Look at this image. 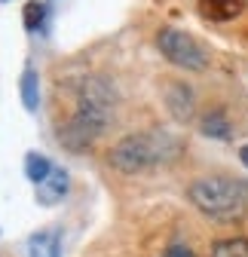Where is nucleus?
<instances>
[{
    "mask_svg": "<svg viewBox=\"0 0 248 257\" xmlns=\"http://www.w3.org/2000/svg\"><path fill=\"white\" fill-rule=\"evenodd\" d=\"M178 150H181V144L166 132H135V135L119 138L107 150V163L122 175H138L144 169H153L160 163L175 159Z\"/></svg>",
    "mask_w": 248,
    "mask_h": 257,
    "instance_id": "nucleus-1",
    "label": "nucleus"
},
{
    "mask_svg": "<svg viewBox=\"0 0 248 257\" xmlns=\"http://www.w3.org/2000/svg\"><path fill=\"white\" fill-rule=\"evenodd\" d=\"M187 196L202 214L214 220H236L248 208V184L227 175H211V178L193 181Z\"/></svg>",
    "mask_w": 248,
    "mask_h": 257,
    "instance_id": "nucleus-2",
    "label": "nucleus"
},
{
    "mask_svg": "<svg viewBox=\"0 0 248 257\" xmlns=\"http://www.w3.org/2000/svg\"><path fill=\"white\" fill-rule=\"evenodd\" d=\"M68 181H71V178H68L65 169H52V172L34 187L37 202H40V205H55V202H61V199L68 196V187H71Z\"/></svg>",
    "mask_w": 248,
    "mask_h": 257,
    "instance_id": "nucleus-4",
    "label": "nucleus"
},
{
    "mask_svg": "<svg viewBox=\"0 0 248 257\" xmlns=\"http://www.w3.org/2000/svg\"><path fill=\"white\" fill-rule=\"evenodd\" d=\"M245 0H199V13L208 22H230L236 16H242Z\"/></svg>",
    "mask_w": 248,
    "mask_h": 257,
    "instance_id": "nucleus-5",
    "label": "nucleus"
},
{
    "mask_svg": "<svg viewBox=\"0 0 248 257\" xmlns=\"http://www.w3.org/2000/svg\"><path fill=\"white\" fill-rule=\"evenodd\" d=\"M199 125H202V132H205L208 138H221V141H227L230 132H233V128H230V119L224 116V110H208Z\"/></svg>",
    "mask_w": 248,
    "mask_h": 257,
    "instance_id": "nucleus-7",
    "label": "nucleus"
},
{
    "mask_svg": "<svg viewBox=\"0 0 248 257\" xmlns=\"http://www.w3.org/2000/svg\"><path fill=\"white\" fill-rule=\"evenodd\" d=\"M37 101H40V80H37V71L34 68H25L22 74V104L28 110H37Z\"/></svg>",
    "mask_w": 248,
    "mask_h": 257,
    "instance_id": "nucleus-9",
    "label": "nucleus"
},
{
    "mask_svg": "<svg viewBox=\"0 0 248 257\" xmlns=\"http://www.w3.org/2000/svg\"><path fill=\"white\" fill-rule=\"evenodd\" d=\"M0 4H4V0H0Z\"/></svg>",
    "mask_w": 248,
    "mask_h": 257,
    "instance_id": "nucleus-15",
    "label": "nucleus"
},
{
    "mask_svg": "<svg viewBox=\"0 0 248 257\" xmlns=\"http://www.w3.org/2000/svg\"><path fill=\"white\" fill-rule=\"evenodd\" d=\"M52 169H55V166L49 163L43 153H28V156H25V175H28V181L34 184V187H37V184L52 172Z\"/></svg>",
    "mask_w": 248,
    "mask_h": 257,
    "instance_id": "nucleus-10",
    "label": "nucleus"
},
{
    "mask_svg": "<svg viewBox=\"0 0 248 257\" xmlns=\"http://www.w3.org/2000/svg\"><path fill=\"white\" fill-rule=\"evenodd\" d=\"M43 16H46V7L37 4V0H31V4H25V28L28 31H37L43 25Z\"/></svg>",
    "mask_w": 248,
    "mask_h": 257,
    "instance_id": "nucleus-12",
    "label": "nucleus"
},
{
    "mask_svg": "<svg viewBox=\"0 0 248 257\" xmlns=\"http://www.w3.org/2000/svg\"><path fill=\"white\" fill-rule=\"evenodd\" d=\"M169 107H172V113L178 119H187L190 110H193V95H190V89H184L181 83H172V89H169Z\"/></svg>",
    "mask_w": 248,
    "mask_h": 257,
    "instance_id": "nucleus-8",
    "label": "nucleus"
},
{
    "mask_svg": "<svg viewBox=\"0 0 248 257\" xmlns=\"http://www.w3.org/2000/svg\"><path fill=\"white\" fill-rule=\"evenodd\" d=\"M160 257H196V251H193V248H187V245H169Z\"/></svg>",
    "mask_w": 248,
    "mask_h": 257,
    "instance_id": "nucleus-13",
    "label": "nucleus"
},
{
    "mask_svg": "<svg viewBox=\"0 0 248 257\" xmlns=\"http://www.w3.org/2000/svg\"><path fill=\"white\" fill-rule=\"evenodd\" d=\"M61 254V233L43 230L28 239V257H58Z\"/></svg>",
    "mask_w": 248,
    "mask_h": 257,
    "instance_id": "nucleus-6",
    "label": "nucleus"
},
{
    "mask_svg": "<svg viewBox=\"0 0 248 257\" xmlns=\"http://www.w3.org/2000/svg\"><path fill=\"white\" fill-rule=\"evenodd\" d=\"M157 46H160V52L175 64V68H184V71H205L208 68L205 46L196 37H190L187 31L163 28L157 34Z\"/></svg>",
    "mask_w": 248,
    "mask_h": 257,
    "instance_id": "nucleus-3",
    "label": "nucleus"
},
{
    "mask_svg": "<svg viewBox=\"0 0 248 257\" xmlns=\"http://www.w3.org/2000/svg\"><path fill=\"white\" fill-rule=\"evenodd\" d=\"M211 257H248V239H224L211 248Z\"/></svg>",
    "mask_w": 248,
    "mask_h": 257,
    "instance_id": "nucleus-11",
    "label": "nucleus"
},
{
    "mask_svg": "<svg viewBox=\"0 0 248 257\" xmlns=\"http://www.w3.org/2000/svg\"><path fill=\"white\" fill-rule=\"evenodd\" d=\"M239 159H242V166L248 169V144H242V147H239Z\"/></svg>",
    "mask_w": 248,
    "mask_h": 257,
    "instance_id": "nucleus-14",
    "label": "nucleus"
}]
</instances>
